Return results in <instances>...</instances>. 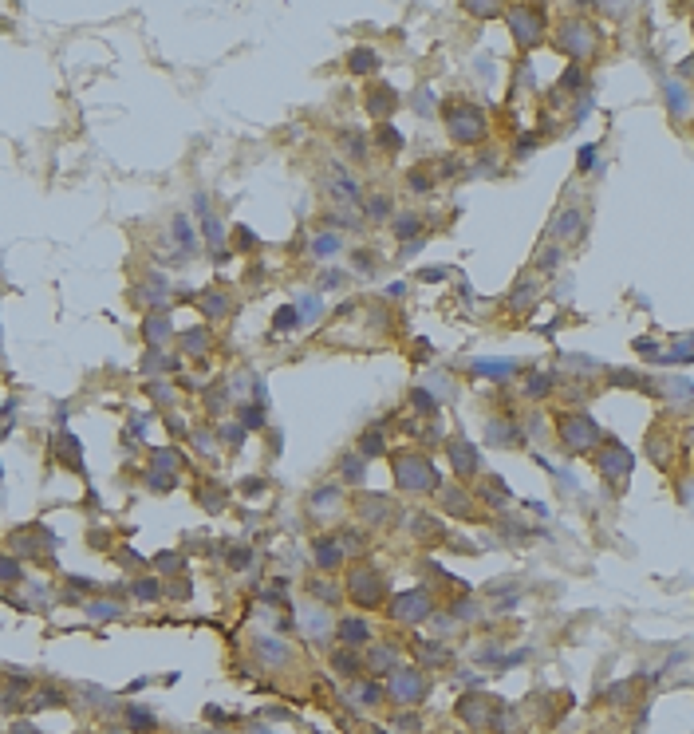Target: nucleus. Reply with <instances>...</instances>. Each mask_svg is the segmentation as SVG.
Returning <instances> with one entry per match:
<instances>
[{"label": "nucleus", "mask_w": 694, "mask_h": 734, "mask_svg": "<svg viewBox=\"0 0 694 734\" xmlns=\"http://www.w3.org/2000/svg\"><path fill=\"white\" fill-rule=\"evenodd\" d=\"M391 470H394V482H398L403 490H410V494H430V490H438V474H434L430 458L418 454V450H394Z\"/></svg>", "instance_id": "nucleus-1"}, {"label": "nucleus", "mask_w": 694, "mask_h": 734, "mask_svg": "<svg viewBox=\"0 0 694 734\" xmlns=\"http://www.w3.org/2000/svg\"><path fill=\"white\" fill-rule=\"evenodd\" d=\"M383 592H387V584H383V576H379L375 569H355V573H347V596L359 608H375L379 600H383Z\"/></svg>", "instance_id": "nucleus-2"}, {"label": "nucleus", "mask_w": 694, "mask_h": 734, "mask_svg": "<svg viewBox=\"0 0 694 734\" xmlns=\"http://www.w3.org/2000/svg\"><path fill=\"white\" fill-rule=\"evenodd\" d=\"M324 190H328V198L335 202V206H355V202L363 198L359 182L347 174L344 166H328V174H324Z\"/></svg>", "instance_id": "nucleus-3"}, {"label": "nucleus", "mask_w": 694, "mask_h": 734, "mask_svg": "<svg viewBox=\"0 0 694 734\" xmlns=\"http://www.w3.org/2000/svg\"><path fill=\"white\" fill-rule=\"evenodd\" d=\"M426 612H430V596H426L422 589L403 592V596L391 600V616L398 624H418V620H426Z\"/></svg>", "instance_id": "nucleus-4"}, {"label": "nucleus", "mask_w": 694, "mask_h": 734, "mask_svg": "<svg viewBox=\"0 0 694 734\" xmlns=\"http://www.w3.org/2000/svg\"><path fill=\"white\" fill-rule=\"evenodd\" d=\"M391 497H383V494H359L355 497V517H363L367 525H387L391 521Z\"/></svg>", "instance_id": "nucleus-5"}, {"label": "nucleus", "mask_w": 694, "mask_h": 734, "mask_svg": "<svg viewBox=\"0 0 694 734\" xmlns=\"http://www.w3.org/2000/svg\"><path fill=\"white\" fill-rule=\"evenodd\" d=\"M446 123H450L454 143H477V134H481V119H477L473 111H454V107H446Z\"/></svg>", "instance_id": "nucleus-6"}, {"label": "nucleus", "mask_w": 694, "mask_h": 734, "mask_svg": "<svg viewBox=\"0 0 694 734\" xmlns=\"http://www.w3.org/2000/svg\"><path fill=\"white\" fill-rule=\"evenodd\" d=\"M193 209H198V217H202V229H205V241H209V249H213V253H221V245H225V225H221L217 213L209 209L205 193H193Z\"/></svg>", "instance_id": "nucleus-7"}, {"label": "nucleus", "mask_w": 694, "mask_h": 734, "mask_svg": "<svg viewBox=\"0 0 694 734\" xmlns=\"http://www.w3.org/2000/svg\"><path fill=\"white\" fill-rule=\"evenodd\" d=\"M391 695L398 702H418L426 695V679L418 675V671H394V679H391Z\"/></svg>", "instance_id": "nucleus-8"}, {"label": "nucleus", "mask_w": 694, "mask_h": 734, "mask_svg": "<svg viewBox=\"0 0 694 734\" xmlns=\"http://www.w3.org/2000/svg\"><path fill=\"white\" fill-rule=\"evenodd\" d=\"M312 560H315V569H324V573L339 569V565H344L339 537H315V541H312Z\"/></svg>", "instance_id": "nucleus-9"}, {"label": "nucleus", "mask_w": 694, "mask_h": 734, "mask_svg": "<svg viewBox=\"0 0 694 734\" xmlns=\"http://www.w3.org/2000/svg\"><path fill=\"white\" fill-rule=\"evenodd\" d=\"M398 107V95H394L387 83H371V91H367V111L375 115V119H387V115Z\"/></svg>", "instance_id": "nucleus-10"}, {"label": "nucleus", "mask_w": 694, "mask_h": 734, "mask_svg": "<svg viewBox=\"0 0 694 734\" xmlns=\"http://www.w3.org/2000/svg\"><path fill=\"white\" fill-rule=\"evenodd\" d=\"M335 632H339V639H344L347 648H363V643H371V628H367L363 620H355V616H344Z\"/></svg>", "instance_id": "nucleus-11"}, {"label": "nucleus", "mask_w": 694, "mask_h": 734, "mask_svg": "<svg viewBox=\"0 0 694 734\" xmlns=\"http://www.w3.org/2000/svg\"><path fill=\"white\" fill-rule=\"evenodd\" d=\"M347 71H351V75H375L379 71V51L375 48L347 51Z\"/></svg>", "instance_id": "nucleus-12"}, {"label": "nucleus", "mask_w": 694, "mask_h": 734, "mask_svg": "<svg viewBox=\"0 0 694 734\" xmlns=\"http://www.w3.org/2000/svg\"><path fill=\"white\" fill-rule=\"evenodd\" d=\"M60 462L67 470H75V474H87V466H83V454H79V442L71 431H60Z\"/></svg>", "instance_id": "nucleus-13"}, {"label": "nucleus", "mask_w": 694, "mask_h": 734, "mask_svg": "<svg viewBox=\"0 0 694 734\" xmlns=\"http://www.w3.org/2000/svg\"><path fill=\"white\" fill-rule=\"evenodd\" d=\"M450 462H454V470L457 474H473V470H477V454H473L470 450V442H462V438H454V442H450Z\"/></svg>", "instance_id": "nucleus-14"}, {"label": "nucleus", "mask_w": 694, "mask_h": 734, "mask_svg": "<svg viewBox=\"0 0 694 734\" xmlns=\"http://www.w3.org/2000/svg\"><path fill=\"white\" fill-rule=\"evenodd\" d=\"M170 340V316L166 312H150L146 316V344L154 348V344H166Z\"/></svg>", "instance_id": "nucleus-15"}, {"label": "nucleus", "mask_w": 694, "mask_h": 734, "mask_svg": "<svg viewBox=\"0 0 694 734\" xmlns=\"http://www.w3.org/2000/svg\"><path fill=\"white\" fill-rule=\"evenodd\" d=\"M198 304H202V312H205L209 320H221L225 312H229V300H225V292H217V288L202 292V296H198Z\"/></svg>", "instance_id": "nucleus-16"}, {"label": "nucleus", "mask_w": 694, "mask_h": 734, "mask_svg": "<svg viewBox=\"0 0 694 734\" xmlns=\"http://www.w3.org/2000/svg\"><path fill=\"white\" fill-rule=\"evenodd\" d=\"M387 454V438L379 431H363V438H359V458L367 462V458H383Z\"/></svg>", "instance_id": "nucleus-17"}, {"label": "nucleus", "mask_w": 694, "mask_h": 734, "mask_svg": "<svg viewBox=\"0 0 694 734\" xmlns=\"http://www.w3.org/2000/svg\"><path fill=\"white\" fill-rule=\"evenodd\" d=\"M391 229H394V237H398L403 245H407V241L414 237V233H418L422 225H418V217H414V213H398V217L391 222Z\"/></svg>", "instance_id": "nucleus-18"}, {"label": "nucleus", "mask_w": 694, "mask_h": 734, "mask_svg": "<svg viewBox=\"0 0 694 734\" xmlns=\"http://www.w3.org/2000/svg\"><path fill=\"white\" fill-rule=\"evenodd\" d=\"M339 249H344V237H339V233H315V241H312L315 257H331V253H339Z\"/></svg>", "instance_id": "nucleus-19"}, {"label": "nucleus", "mask_w": 694, "mask_h": 734, "mask_svg": "<svg viewBox=\"0 0 694 734\" xmlns=\"http://www.w3.org/2000/svg\"><path fill=\"white\" fill-rule=\"evenodd\" d=\"M174 237H178V249H193V245H198V237H193V225H189L186 213H178V217H174Z\"/></svg>", "instance_id": "nucleus-20"}, {"label": "nucleus", "mask_w": 694, "mask_h": 734, "mask_svg": "<svg viewBox=\"0 0 694 734\" xmlns=\"http://www.w3.org/2000/svg\"><path fill=\"white\" fill-rule=\"evenodd\" d=\"M339 470H344V478L351 482V486H363V474H367V466H363L359 454H347L344 462H339Z\"/></svg>", "instance_id": "nucleus-21"}, {"label": "nucleus", "mask_w": 694, "mask_h": 734, "mask_svg": "<svg viewBox=\"0 0 694 734\" xmlns=\"http://www.w3.org/2000/svg\"><path fill=\"white\" fill-rule=\"evenodd\" d=\"M339 143H344V150L351 154V158L359 162L363 154H367V143H363V134L359 130H339Z\"/></svg>", "instance_id": "nucleus-22"}, {"label": "nucleus", "mask_w": 694, "mask_h": 734, "mask_svg": "<svg viewBox=\"0 0 694 734\" xmlns=\"http://www.w3.org/2000/svg\"><path fill=\"white\" fill-rule=\"evenodd\" d=\"M335 501H339V486H335V482H328V486H320V490L312 494V506H315V510H331Z\"/></svg>", "instance_id": "nucleus-23"}, {"label": "nucleus", "mask_w": 694, "mask_h": 734, "mask_svg": "<svg viewBox=\"0 0 694 734\" xmlns=\"http://www.w3.org/2000/svg\"><path fill=\"white\" fill-rule=\"evenodd\" d=\"M241 427H245V431H261V427H265V403L241 407Z\"/></svg>", "instance_id": "nucleus-24"}, {"label": "nucleus", "mask_w": 694, "mask_h": 734, "mask_svg": "<svg viewBox=\"0 0 694 734\" xmlns=\"http://www.w3.org/2000/svg\"><path fill=\"white\" fill-rule=\"evenodd\" d=\"M375 143L383 146V150H398L403 146V134L391 127V123H379V130H375Z\"/></svg>", "instance_id": "nucleus-25"}, {"label": "nucleus", "mask_w": 694, "mask_h": 734, "mask_svg": "<svg viewBox=\"0 0 694 734\" xmlns=\"http://www.w3.org/2000/svg\"><path fill=\"white\" fill-rule=\"evenodd\" d=\"M394 659H398V655H394L391 648H371V655H367L371 671H391V667H394Z\"/></svg>", "instance_id": "nucleus-26"}, {"label": "nucleus", "mask_w": 694, "mask_h": 734, "mask_svg": "<svg viewBox=\"0 0 694 734\" xmlns=\"http://www.w3.org/2000/svg\"><path fill=\"white\" fill-rule=\"evenodd\" d=\"M146 486H150L154 494H170V490H174V474H166V470H150V474H146Z\"/></svg>", "instance_id": "nucleus-27"}, {"label": "nucleus", "mask_w": 694, "mask_h": 734, "mask_svg": "<svg viewBox=\"0 0 694 734\" xmlns=\"http://www.w3.org/2000/svg\"><path fill=\"white\" fill-rule=\"evenodd\" d=\"M387 213H391V198H387V193H371V198H367V217H387Z\"/></svg>", "instance_id": "nucleus-28"}, {"label": "nucleus", "mask_w": 694, "mask_h": 734, "mask_svg": "<svg viewBox=\"0 0 694 734\" xmlns=\"http://www.w3.org/2000/svg\"><path fill=\"white\" fill-rule=\"evenodd\" d=\"M182 344H186V351H193V355H205V348H209V335H205L202 328H193V332L182 335Z\"/></svg>", "instance_id": "nucleus-29"}, {"label": "nucleus", "mask_w": 694, "mask_h": 734, "mask_svg": "<svg viewBox=\"0 0 694 734\" xmlns=\"http://www.w3.org/2000/svg\"><path fill=\"white\" fill-rule=\"evenodd\" d=\"M296 320H300V312L288 304V308H280V312L272 316V328H276V332H292V328H296Z\"/></svg>", "instance_id": "nucleus-30"}, {"label": "nucleus", "mask_w": 694, "mask_h": 734, "mask_svg": "<svg viewBox=\"0 0 694 734\" xmlns=\"http://www.w3.org/2000/svg\"><path fill=\"white\" fill-rule=\"evenodd\" d=\"M189 442L202 450V458H217V447H213V438H209L205 431H193V434H189Z\"/></svg>", "instance_id": "nucleus-31"}, {"label": "nucleus", "mask_w": 694, "mask_h": 734, "mask_svg": "<svg viewBox=\"0 0 694 734\" xmlns=\"http://www.w3.org/2000/svg\"><path fill=\"white\" fill-rule=\"evenodd\" d=\"M217 438H225V442H229V447H241V438H245V427H233V423H221L217 427Z\"/></svg>", "instance_id": "nucleus-32"}, {"label": "nucleus", "mask_w": 694, "mask_h": 734, "mask_svg": "<svg viewBox=\"0 0 694 734\" xmlns=\"http://www.w3.org/2000/svg\"><path fill=\"white\" fill-rule=\"evenodd\" d=\"M477 375H493V379H505V375H513V364H473Z\"/></svg>", "instance_id": "nucleus-33"}, {"label": "nucleus", "mask_w": 694, "mask_h": 734, "mask_svg": "<svg viewBox=\"0 0 694 734\" xmlns=\"http://www.w3.org/2000/svg\"><path fill=\"white\" fill-rule=\"evenodd\" d=\"M410 407H414V411H422V415H434V399L426 395L422 387H414V391H410Z\"/></svg>", "instance_id": "nucleus-34"}, {"label": "nucleus", "mask_w": 694, "mask_h": 734, "mask_svg": "<svg viewBox=\"0 0 694 734\" xmlns=\"http://www.w3.org/2000/svg\"><path fill=\"white\" fill-rule=\"evenodd\" d=\"M442 501H446V510L450 513H466V494H457V490H446Z\"/></svg>", "instance_id": "nucleus-35"}, {"label": "nucleus", "mask_w": 694, "mask_h": 734, "mask_svg": "<svg viewBox=\"0 0 694 734\" xmlns=\"http://www.w3.org/2000/svg\"><path fill=\"white\" fill-rule=\"evenodd\" d=\"M335 671L355 675V671H359V659H355V655H347V652H339V655H335Z\"/></svg>", "instance_id": "nucleus-36"}, {"label": "nucleus", "mask_w": 694, "mask_h": 734, "mask_svg": "<svg viewBox=\"0 0 694 734\" xmlns=\"http://www.w3.org/2000/svg\"><path fill=\"white\" fill-rule=\"evenodd\" d=\"M261 655H265V659H284V655H288V648H280L276 639H261Z\"/></svg>", "instance_id": "nucleus-37"}, {"label": "nucleus", "mask_w": 694, "mask_h": 734, "mask_svg": "<svg viewBox=\"0 0 694 734\" xmlns=\"http://www.w3.org/2000/svg\"><path fill=\"white\" fill-rule=\"evenodd\" d=\"M130 726H134V731H150L154 718L146 715V711H139V707H130Z\"/></svg>", "instance_id": "nucleus-38"}, {"label": "nucleus", "mask_w": 694, "mask_h": 734, "mask_svg": "<svg viewBox=\"0 0 694 734\" xmlns=\"http://www.w3.org/2000/svg\"><path fill=\"white\" fill-rule=\"evenodd\" d=\"M383 699V687L379 683H363L359 687V702H367V707H371V702H379Z\"/></svg>", "instance_id": "nucleus-39"}, {"label": "nucleus", "mask_w": 694, "mask_h": 734, "mask_svg": "<svg viewBox=\"0 0 694 734\" xmlns=\"http://www.w3.org/2000/svg\"><path fill=\"white\" fill-rule=\"evenodd\" d=\"M174 454H178L174 447L158 450V454H154V470H174Z\"/></svg>", "instance_id": "nucleus-40"}, {"label": "nucleus", "mask_w": 694, "mask_h": 734, "mask_svg": "<svg viewBox=\"0 0 694 734\" xmlns=\"http://www.w3.org/2000/svg\"><path fill=\"white\" fill-rule=\"evenodd\" d=\"M154 565L162 569V573H178V569H182V557H174V553H162Z\"/></svg>", "instance_id": "nucleus-41"}, {"label": "nucleus", "mask_w": 694, "mask_h": 734, "mask_svg": "<svg viewBox=\"0 0 694 734\" xmlns=\"http://www.w3.org/2000/svg\"><path fill=\"white\" fill-rule=\"evenodd\" d=\"M241 494H245V497L265 494V478H245V482H241Z\"/></svg>", "instance_id": "nucleus-42"}, {"label": "nucleus", "mask_w": 694, "mask_h": 734, "mask_svg": "<svg viewBox=\"0 0 694 734\" xmlns=\"http://www.w3.org/2000/svg\"><path fill=\"white\" fill-rule=\"evenodd\" d=\"M233 233H237V241H241V249H252V245H256V233H252L249 225H237Z\"/></svg>", "instance_id": "nucleus-43"}, {"label": "nucleus", "mask_w": 694, "mask_h": 734, "mask_svg": "<svg viewBox=\"0 0 694 734\" xmlns=\"http://www.w3.org/2000/svg\"><path fill=\"white\" fill-rule=\"evenodd\" d=\"M134 592H139L142 600H154V596H158V592H162V589H158L154 580H139V584H134Z\"/></svg>", "instance_id": "nucleus-44"}, {"label": "nucleus", "mask_w": 694, "mask_h": 734, "mask_svg": "<svg viewBox=\"0 0 694 734\" xmlns=\"http://www.w3.org/2000/svg\"><path fill=\"white\" fill-rule=\"evenodd\" d=\"M91 616H103V620H110V616H119V608H115V604H91Z\"/></svg>", "instance_id": "nucleus-45"}, {"label": "nucleus", "mask_w": 694, "mask_h": 734, "mask_svg": "<svg viewBox=\"0 0 694 734\" xmlns=\"http://www.w3.org/2000/svg\"><path fill=\"white\" fill-rule=\"evenodd\" d=\"M320 308H324V304H320V296H308L300 312H304V316H320Z\"/></svg>", "instance_id": "nucleus-46"}, {"label": "nucleus", "mask_w": 694, "mask_h": 734, "mask_svg": "<svg viewBox=\"0 0 694 734\" xmlns=\"http://www.w3.org/2000/svg\"><path fill=\"white\" fill-rule=\"evenodd\" d=\"M0 576L16 580V576H20V565H16V560H0Z\"/></svg>", "instance_id": "nucleus-47"}, {"label": "nucleus", "mask_w": 694, "mask_h": 734, "mask_svg": "<svg viewBox=\"0 0 694 734\" xmlns=\"http://www.w3.org/2000/svg\"><path fill=\"white\" fill-rule=\"evenodd\" d=\"M355 261H359V269H363V272H371V269H375V253H367V249H363V253H355Z\"/></svg>", "instance_id": "nucleus-48"}, {"label": "nucleus", "mask_w": 694, "mask_h": 734, "mask_svg": "<svg viewBox=\"0 0 694 734\" xmlns=\"http://www.w3.org/2000/svg\"><path fill=\"white\" fill-rule=\"evenodd\" d=\"M252 560V549H241V553H233V557H229V565H233V569H241V565H249Z\"/></svg>", "instance_id": "nucleus-49"}, {"label": "nucleus", "mask_w": 694, "mask_h": 734, "mask_svg": "<svg viewBox=\"0 0 694 734\" xmlns=\"http://www.w3.org/2000/svg\"><path fill=\"white\" fill-rule=\"evenodd\" d=\"M457 616H462V620L477 616V604H470V600H457Z\"/></svg>", "instance_id": "nucleus-50"}, {"label": "nucleus", "mask_w": 694, "mask_h": 734, "mask_svg": "<svg viewBox=\"0 0 694 734\" xmlns=\"http://www.w3.org/2000/svg\"><path fill=\"white\" fill-rule=\"evenodd\" d=\"M407 182H410V190H430V178L426 174H410Z\"/></svg>", "instance_id": "nucleus-51"}, {"label": "nucleus", "mask_w": 694, "mask_h": 734, "mask_svg": "<svg viewBox=\"0 0 694 734\" xmlns=\"http://www.w3.org/2000/svg\"><path fill=\"white\" fill-rule=\"evenodd\" d=\"M315 592H320L324 600H335V589H331V584H315V580H312V596H315Z\"/></svg>", "instance_id": "nucleus-52"}, {"label": "nucleus", "mask_w": 694, "mask_h": 734, "mask_svg": "<svg viewBox=\"0 0 694 734\" xmlns=\"http://www.w3.org/2000/svg\"><path fill=\"white\" fill-rule=\"evenodd\" d=\"M545 387H549V379L540 375V379H533V383H529V395H545Z\"/></svg>", "instance_id": "nucleus-53"}, {"label": "nucleus", "mask_w": 694, "mask_h": 734, "mask_svg": "<svg viewBox=\"0 0 694 734\" xmlns=\"http://www.w3.org/2000/svg\"><path fill=\"white\" fill-rule=\"evenodd\" d=\"M422 281H446V269H426Z\"/></svg>", "instance_id": "nucleus-54"}, {"label": "nucleus", "mask_w": 694, "mask_h": 734, "mask_svg": "<svg viewBox=\"0 0 694 734\" xmlns=\"http://www.w3.org/2000/svg\"><path fill=\"white\" fill-rule=\"evenodd\" d=\"M592 154H596V150H592V146H584V150H580V166H584V170H588V166H592Z\"/></svg>", "instance_id": "nucleus-55"}, {"label": "nucleus", "mask_w": 694, "mask_h": 734, "mask_svg": "<svg viewBox=\"0 0 694 734\" xmlns=\"http://www.w3.org/2000/svg\"><path fill=\"white\" fill-rule=\"evenodd\" d=\"M686 355H691V348H686V344H682V348H678L675 355H671V359H675V364H682V359H686Z\"/></svg>", "instance_id": "nucleus-56"}, {"label": "nucleus", "mask_w": 694, "mask_h": 734, "mask_svg": "<svg viewBox=\"0 0 694 734\" xmlns=\"http://www.w3.org/2000/svg\"><path fill=\"white\" fill-rule=\"evenodd\" d=\"M4 434H8V427H0V438H4Z\"/></svg>", "instance_id": "nucleus-57"}, {"label": "nucleus", "mask_w": 694, "mask_h": 734, "mask_svg": "<svg viewBox=\"0 0 694 734\" xmlns=\"http://www.w3.org/2000/svg\"><path fill=\"white\" fill-rule=\"evenodd\" d=\"M0 478H4V470H0Z\"/></svg>", "instance_id": "nucleus-58"}]
</instances>
